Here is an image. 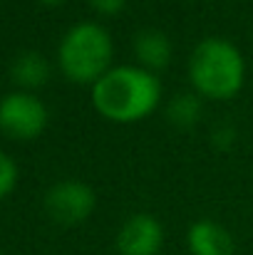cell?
Listing matches in <instances>:
<instances>
[{"mask_svg":"<svg viewBox=\"0 0 253 255\" xmlns=\"http://www.w3.org/2000/svg\"><path fill=\"white\" fill-rule=\"evenodd\" d=\"M162 99V85L154 72L144 67H112L92 87V102L97 112L112 122L144 119Z\"/></svg>","mask_w":253,"mask_h":255,"instance_id":"1","label":"cell"},{"mask_svg":"<svg viewBox=\"0 0 253 255\" xmlns=\"http://www.w3.org/2000/svg\"><path fill=\"white\" fill-rule=\"evenodd\" d=\"M246 65L234 42L206 37L196 45L189 60V77L196 92L211 99H229L244 85Z\"/></svg>","mask_w":253,"mask_h":255,"instance_id":"2","label":"cell"},{"mask_svg":"<svg viewBox=\"0 0 253 255\" xmlns=\"http://www.w3.org/2000/svg\"><path fill=\"white\" fill-rule=\"evenodd\" d=\"M112 37L97 22H80L60 42V67L77 85H94L112 67Z\"/></svg>","mask_w":253,"mask_h":255,"instance_id":"3","label":"cell"},{"mask_svg":"<svg viewBox=\"0 0 253 255\" xmlns=\"http://www.w3.org/2000/svg\"><path fill=\"white\" fill-rule=\"evenodd\" d=\"M47 124L45 104L30 92H12L0 99V129L12 139H32Z\"/></svg>","mask_w":253,"mask_h":255,"instance_id":"4","label":"cell"},{"mask_svg":"<svg viewBox=\"0 0 253 255\" xmlns=\"http://www.w3.org/2000/svg\"><path fill=\"white\" fill-rule=\"evenodd\" d=\"M94 191L82 181H60L45 196L50 218L60 226H77L94 211Z\"/></svg>","mask_w":253,"mask_h":255,"instance_id":"5","label":"cell"},{"mask_svg":"<svg viewBox=\"0 0 253 255\" xmlns=\"http://www.w3.org/2000/svg\"><path fill=\"white\" fill-rule=\"evenodd\" d=\"M164 243L162 223L149 213H137L124 221L117 233L119 255H157Z\"/></svg>","mask_w":253,"mask_h":255,"instance_id":"6","label":"cell"},{"mask_svg":"<svg viewBox=\"0 0 253 255\" xmlns=\"http://www.w3.org/2000/svg\"><path fill=\"white\" fill-rule=\"evenodd\" d=\"M189 251L191 255H234V238L231 233L211 221V218H201L189 228L186 236Z\"/></svg>","mask_w":253,"mask_h":255,"instance_id":"7","label":"cell"},{"mask_svg":"<svg viewBox=\"0 0 253 255\" xmlns=\"http://www.w3.org/2000/svg\"><path fill=\"white\" fill-rule=\"evenodd\" d=\"M134 52L144 70H164L171 60V42L164 32L159 30H147L134 37Z\"/></svg>","mask_w":253,"mask_h":255,"instance_id":"8","label":"cell"},{"mask_svg":"<svg viewBox=\"0 0 253 255\" xmlns=\"http://www.w3.org/2000/svg\"><path fill=\"white\" fill-rule=\"evenodd\" d=\"M12 77L22 87H40L50 77V65L37 52H25L12 62Z\"/></svg>","mask_w":253,"mask_h":255,"instance_id":"9","label":"cell"},{"mask_svg":"<svg viewBox=\"0 0 253 255\" xmlns=\"http://www.w3.org/2000/svg\"><path fill=\"white\" fill-rule=\"evenodd\" d=\"M199 114H201V104H199V99L191 97V94H181V97H176V99L169 104V119H171L174 124H179V127L194 124V122L199 119Z\"/></svg>","mask_w":253,"mask_h":255,"instance_id":"10","label":"cell"},{"mask_svg":"<svg viewBox=\"0 0 253 255\" xmlns=\"http://www.w3.org/2000/svg\"><path fill=\"white\" fill-rule=\"evenodd\" d=\"M15 181H17V166H15V161L7 154L0 151V198L12 191Z\"/></svg>","mask_w":253,"mask_h":255,"instance_id":"11","label":"cell"},{"mask_svg":"<svg viewBox=\"0 0 253 255\" xmlns=\"http://www.w3.org/2000/svg\"><path fill=\"white\" fill-rule=\"evenodd\" d=\"M89 2H92V7H94L97 12H102V15H117V12L124 10V2H127V0H89Z\"/></svg>","mask_w":253,"mask_h":255,"instance_id":"12","label":"cell"},{"mask_svg":"<svg viewBox=\"0 0 253 255\" xmlns=\"http://www.w3.org/2000/svg\"><path fill=\"white\" fill-rule=\"evenodd\" d=\"M42 2H47V5H55V2H60V0H42Z\"/></svg>","mask_w":253,"mask_h":255,"instance_id":"13","label":"cell"},{"mask_svg":"<svg viewBox=\"0 0 253 255\" xmlns=\"http://www.w3.org/2000/svg\"><path fill=\"white\" fill-rule=\"evenodd\" d=\"M0 255H2V253H0Z\"/></svg>","mask_w":253,"mask_h":255,"instance_id":"14","label":"cell"}]
</instances>
